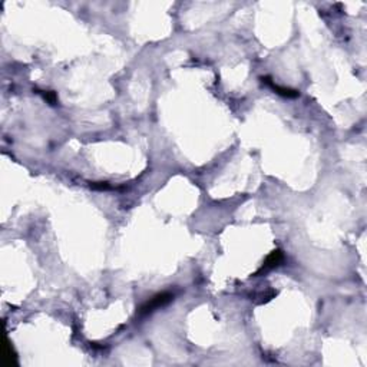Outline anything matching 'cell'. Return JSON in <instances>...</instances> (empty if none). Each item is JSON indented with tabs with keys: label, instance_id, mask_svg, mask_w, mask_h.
<instances>
[{
	"label": "cell",
	"instance_id": "obj_2",
	"mask_svg": "<svg viewBox=\"0 0 367 367\" xmlns=\"http://www.w3.org/2000/svg\"><path fill=\"white\" fill-rule=\"evenodd\" d=\"M281 263H283V252H281L280 250L273 251V252L267 257L264 265H263V267H261V270L257 273V276H258V274H261V273L268 271V270H273V268L279 267Z\"/></svg>",
	"mask_w": 367,
	"mask_h": 367
},
{
	"label": "cell",
	"instance_id": "obj_3",
	"mask_svg": "<svg viewBox=\"0 0 367 367\" xmlns=\"http://www.w3.org/2000/svg\"><path fill=\"white\" fill-rule=\"evenodd\" d=\"M263 81H265V83H268L271 88L274 89L277 93L280 95H283V96H287V98H295V96H298V92L297 90H291V89H285V88H281L279 85H274L268 78H263Z\"/></svg>",
	"mask_w": 367,
	"mask_h": 367
},
{
	"label": "cell",
	"instance_id": "obj_1",
	"mask_svg": "<svg viewBox=\"0 0 367 367\" xmlns=\"http://www.w3.org/2000/svg\"><path fill=\"white\" fill-rule=\"evenodd\" d=\"M172 294L171 293H161V294H157L155 297H152V298H149L147 303L139 309V316H145V314H149V313H152L155 309H160L162 306H165V304H168L171 300H172Z\"/></svg>",
	"mask_w": 367,
	"mask_h": 367
}]
</instances>
